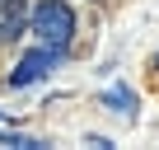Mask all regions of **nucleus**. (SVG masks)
I'll use <instances>...</instances> for the list:
<instances>
[{
	"label": "nucleus",
	"instance_id": "1",
	"mask_svg": "<svg viewBox=\"0 0 159 150\" xmlns=\"http://www.w3.org/2000/svg\"><path fill=\"white\" fill-rule=\"evenodd\" d=\"M28 19H33V33L47 47H61V52L70 47V38H75V10L66 5V0H42Z\"/></svg>",
	"mask_w": 159,
	"mask_h": 150
},
{
	"label": "nucleus",
	"instance_id": "2",
	"mask_svg": "<svg viewBox=\"0 0 159 150\" xmlns=\"http://www.w3.org/2000/svg\"><path fill=\"white\" fill-rule=\"evenodd\" d=\"M61 56H66V52H61V47H47V42H42V47H33V52H24V61H19V66H14V75H10V85H14V89H24V85L47 80V75L61 66Z\"/></svg>",
	"mask_w": 159,
	"mask_h": 150
},
{
	"label": "nucleus",
	"instance_id": "3",
	"mask_svg": "<svg viewBox=\"0 0 159 150\" xmlns=\"http://www.w3.org/2000/svg\"><path fill=\"white\" fill-rule=\"evenodd\" d=\"M28 24V0H0V42H14Z\"/></svg>",
	"mask_w": 159,
	"mask_h": 150
},
{
	"label": "nucleus",
	"instance_id": "4",
	"mask_svg": "<svg viewBox=\"0 0 159 150\" xmlns=\"http://www.w3.org/2000/svg\"><path fill=\"white\" fill-rule=\"evenodd\" d=\"M108 103H117V113H126V117L136 113V94H131V89H112V94H108Z\"/></svg>",
	"mask_w": 159,
	"mask_h": 150
},
{
	"label": "nucleus",
	"instance_id": "5",
	"mask_svg": "<svg viewBox=\"0 0 159 150\" xmlns=\"http://www.w3.org/2000/svg\"><path fill=\"white\" fill-rule=\"evenodd\" d=\"M154 66H159V56H154Z\"/></svg>",
	"mask_w": 159,
	"mask_h": 150
}]
</instances>
